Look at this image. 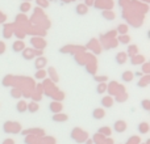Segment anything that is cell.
Returning <instances> with one entry per match:
<instances>
[{
  "label": "cell",
  "instance_id": "cell-1",
  "mask_svg": "<svg viewBox=\"0 0 150 144\" xmlns=\"http://www.w3.org/2000/svg\"><path fill=\"white\" fill-rule=\"evenodd\" d=\"M17 111L18 113H24V111H26L28 110V105H26V102L25 101H18V103H17Z\"/></svg>",
  "mask_w": 150,
  "mask_h": 144
},
{
  "label": "cell",
  "instance_id": "cell-2",
  "mask_svg": "<svg viewBox=\"0 0 150 144\" xmlns=\"http://www.w3.org/2000/svg\"><path fill=\"white\" fill-rule=\"evenodd\" d=\"M92 117L95 119H101L104 117V110L103 109H95V110L92 111Z\"/></svg>",
  "mask_w": 150,
  "mask_h": 144
},
{
  "label": "cell",
  "instance_id": "cell-3",
  "mask_svg": "<svg viewBox=\"0 0 150 144\" xmlns=\"http://www.w3.org/2000/svg\"><path fill=\"white\" fill-rule=\"evenodd\" d=\"M115 129H116V131L117 132H124L125 131V123L124 122H116V123H115Z\"/></svg>",
  "mask_w": 150,
  "mask_h": 144
},
{
  "label": "cell",
  "instance_id": "cell-4",
  "mask_svg": "<svg viewBox=\"0 0 150 144\" xmlns=\"http://www.w3.org/2000/svg\"><path fill=\"white\" fill-rule=\"evenodd\" d=\"M53 121H55V122H63V121H67V115H65V114H57V115L53 117Z\"/></svg>",
  "mask_w": 150,
  "mask_h": 144
},
{
  "label": "cell",
  "instance_id": "cell-5",
  "mask_svg": "<svg viewBox=\"0 0 150 144\" xmlns=\"http://www.w3.org/2000/svg\"><path fill=\"white\" fill-rule=\"evenodd\" d=\"M116 60L117 63H120V64H122V63L127 60V57H125V52H119V54L116 55Z\"/></svg>",
  "mask_w": 150,
  "mask_h": 144
},
{
  "label": "cell",
  "instance_id": "cell-6",
  "mask_svg": "<svg viewBox=\"0 0 150 144\" xmlns=\"http://www.w3.org/2000/svg\"><path fill=\"white\" fill-rule=\"evenodd\" d=\"M122 80H124V81H132L133 80V73L132 72H129V71L124 72V73H122Z\"/></svg>",
  "mask_w": 150,
  "mask_h": 144
},
{
  "label": "cell",
  "instance_id": "cell-7",
  "mask_svg": "<svg viewBox=\"0 0 150 144\" xmlns=\"http://www.w3.org/2000/svg\"><path fill=\"white\" fill-rule=\"evenodd\" d=\"M138 130H140L142 134H146V132H148V130H149L148 123H141V124H138Z\"/></svg>",
  "mask_w": 150,
  "mask_h": 144
},
{
  "label": "cell",
  "instance_id": "cell-8",
  "mask_svg": "<svg viewBox=\"0 0 150 144\" xmlns=\"http://www.w3.org/2000/svg\"><path fill=\"white\" fill-rule=\"evenodd\" d=\"M76 10H78V13H79V15H84V13L87 12V7H86V5H83V4H80V5H78V7H76Z\"/></svg>",
  "mask_w": 150,
  "mask_h": 144
},
{
  "label": "cell",
  "instance_id": "cell-9",
  "mask_svg": "<svg viewBox=\"0 0 150 144\" xmlns=\"http://www.w3.org/2000/svg\"><path fill=\"white\" fill-rule=\"evenodd\" d=\"M28 108H29L30 113H36V111L38 110V105H37V103H30V105H28Z\"/></svg>",
  "mask_w": 150,
  "mask_h": 144
},
{
  "label": "cell",
  "instance_id": "cell-10",
  "mask_svg": "<svg viewBox=\"0 0 150 144\" xmlns=\"http://www.w3.org/2000/svg\"><path fill=\"white\" fill-rule=\"evenodd\" d=\"M50 110L52 111H55V113H59L61 111V108L58 105H54V103H50Z\"/></svg>",
  "mask_w": 150,
  "mask_h": 144
},
{
  "label": "cell",
  "instance_id": "cell-11",
  "mask_svg": "<svg viewBox=\"0 0 150 144\" xmlns=\"http://www.w3.org/2000/svg\"><path fill=\"white\" fill-rule=\"evenodd\" d=\"M42 64H46V59H44V58H40V59L37 60V68H41Z\"/></svg>",
  "mask_w": 150,
  "mask_h": 144
},
{
  "label": "cell",
  "instance_id": "cell-12",
  "mask_svg": "<svg viewBox=\"0 0 150 144\" xmlns=\"http://www.w3.org/2000/svg\"><path fill=\"white\" fill-rule=\"evenodd\" d=\"M149 101L148 100H145V101H142V106L145 108V110H149Z\"/></svg>",
  "mask_w": 150,
  "mask_h": 144
},
{
  "label": "cell",
  "instance_id": "cell-13",
  "mask_svg": "<svg viewBox=\"0 0 150 144\" xmlns=\"http://www.w3.org/2000/svg\"><path fill=\"white\" fill-rule=\"evenodd\" d=\"M44 76H45V72H44V71H40L36 75V77H37V79H42V77H44Z\"/></svg>",
  "mask_w": 150,
  "mask_h": 144
},
{
  "label": "cell",
  "instance_id": "cell-14",
  "mask_svg": "<svg viewBox=\"0 0 150 144\" xmlns=\"http://www.w3.org/2000/svg\"><path fill=\"white\" fill-rule=\"evenodd\" d=\"M103 103H105V105H108V106H112V100H103Z\"/></svg>",
  "mask_w": 150,
  "mask_h": 144
},
{
  "label": "cell",
  "instance_id": "cell-15",
  "mask_svg": "<svg viewBox=\"0 0 150 144\" xmlns=\"http://www.w3.org/2000/svg\"><path fill=\"white\" fill-rule=\"evenodd\" d=\"M15 50H16V51H18V50H20V47H21V43H20V42H17V43H16L15 45Z\"/></svg>",
  "mask_w": 150,
  "mask_h": 144
},
{
  "label": "cell",
  "instance_id": "cell-16",
  "mask_svg": "<svg viewBox=\"0 0 150 144\" xmlns=\"http://www.w3.org/2000/svg\"><path fill=\"white\" fill-rule=\"evenodd\" d=\"M104 90H105V85H104V84H101V85H100V89H99V93L104 92Z\"/></svg>",
  "mask_w": 150,
  "mask_h": 144
},
{
  "label": "cell",
  "instance_id": "cell-17",
  "mask_svg": "<svg viewBox=\"0 0 150 144\" xmlns=\"http://www.w3.org/2000/svg\"><path fill=\"white\" fill-rule=\"evenodd\" d=\"M120 41H121V42H128L129 39H128L127 37H121V38H120Z\"/></svg>",
  "mask_w": 150,
  "mask_h": 144
}]
</instances>
